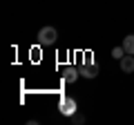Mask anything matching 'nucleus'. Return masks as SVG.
Instances as JSON below:
<instances>
[{
    "mask_svg": "<svg viewBox=\"0 0 134 125\" xmlns=\"http://www.w3.org/2000/svg\"><path fill=\"white\" fill-rule=\"evenodd\" d=\"M58 40V31L54 27H43L38 31V45L40 47H52V45H56Z\"/></svg>",
    "mask_w": 134,
    "mask_h": 125,
    "instance_id": "f257e3e1",
    "label": "nucleus"
},
{
    "mask_svg": "<svg viewBox=\"0 0 134 125\" xmlns=\"http://www.w3.org/2000/svg\"><path fill=\"white\" fill-rule=\"evenodd\" d=\"M58 110H60L63 116H74L76 114V101H74L72 96H60V101H58Z\"/></svg>",
    "mask_w": 134,
    "mask_h": 125,
    "instance_id": "f03ea898",
    "label": "nucleus"
},
{
    "mask_svg": "<svg viewBox=\"0 0 134 125\" xmlns=\"http://www.w3.org/2000/svg\"><path fill=\"white\" fill-rule=\"evenodd\" d=\"M81 76H85V78H96V76H98V65L92 62L90 58H87V60L83 62V67H81Z\"/></svg>",
    "mask_w": 134,
    "mask_h": 125,
    "instance_id": "7ed1b4c3",
    "label": "nucleus"
},
{
    "mask_svg": "<svg viewBox=\"0 0 134 125\" xmlns=\"http://www.w3.org/2000/svg\"><path fill=\"white\" fill-rule=\"evenodd\" d=\"M119 62H121V72L123 74H132L134 72V54H125Z\"/></svg>",
    "mask_w": 134,
    "mask_h": 125,
    "instance_id": "20e7f679",
    "label": "nucleus"
},
{
    "mask_svg": "<svg viewBox=\"0 0 134 125\" xmlns=\"http://www.w3.org/2000/svg\"><path fill=\"white\" fill-rule=\"evenodd\" d=\"M78 76H81V69H76V67H63V81H65V83H74Z\"/></svg>",
    "mask_w": 134,
    "mask_h": 125,
    "instance_id": "39448f33",
    "label": "nucleus"
},
{
    "mask_svg": "<svg viewBox=\"0 0 134 125\" xmlns=\"http://www.w3.org/2000/svg\"><path fill=\"white\" fill-rule=\"evenodd\" d=\"M123 49L127 54H134V34H127L123 38Z\"/></svg>",
    "mask_w": 134,
    "mask_h": 125,
    "instance_id": "423d86ee",
    "label": "nucleus"
},
{
    "mask_svg": "<svg viewBox=\"0 0 134 125\" xmlns=\"http://www.w3.org/2000/svg\"><path fill=\"white\" fill-rule=\"evenodd\" d=\"M125 54H127V52H125L123 47H114V49H112V58H116V60H121Z\"/></svg>",
    "mask_w": 134,
    "mask_h": 125,
    "instance_id": "0eeeda50",
    "label": "nucleus"
},
{
    "mask_svg": "<svg viewBox=\"0 0 134 125\" xmlns=\"http://www.w3.org/2000/svg\"><path fill=\"white\" fill-rule=\"evenodd\" d=\"M69 118H72L74 123H85V116H78V114H74V116H69Z\"/></svg>",
    "mask_w": 134,
    "mask_h": 125,
    "instance_id": "6e6552de",
    "label": "nucleus"
}]
</instances>
